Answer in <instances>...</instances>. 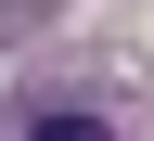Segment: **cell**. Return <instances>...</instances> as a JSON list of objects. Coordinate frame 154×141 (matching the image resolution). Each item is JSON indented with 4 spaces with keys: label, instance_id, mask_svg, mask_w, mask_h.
Listing matches in <instances>:
<instances>
[{
    "label": "cell",
    "instance_id": "6da1fadb",
    "mask_svg": "<svg viewBox=\"0 0 154 141\" xmlns=\"http://www.w3.org/2000/svg\"><path fill=\"white\" fill-rule=\"evenodd\" d=\"M26 141H116V128H103V115H38Z\"/></svg>",
    "mask_w": 154,
    "mask_h": 141
}]
</instances>
